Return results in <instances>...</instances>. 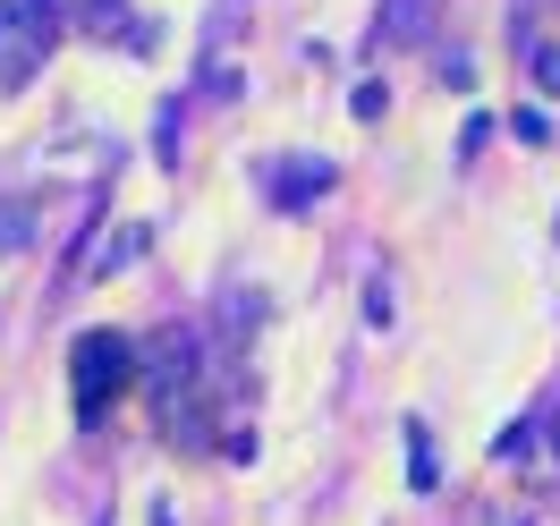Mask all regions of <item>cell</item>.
Masks as SVG:
<instances>
[{
	"label": "cell",
	"instance_id": "6da1fadb",
	"mask_svg": "<svg viewBox=\"0 0 560 526\" xmlns=\"http://www.w3.org/2000/svg\"><path fill=\"white\" fill-rule=\"evenodd\" d=\"M60 26H69V0H0V94H18L60 51Z\"/></svg>",
	"mask_w": 560,
	"mask_h": 526
},
{
	"label": "cell",
	"instance_id": "7a4b0ae2",
	"mask_svg": "<svg viewBox=\"0 0 560 526\" xmlns=\"http://www.w3.org/2000/svg\"><path fill=\"white\" fill-rule=\"evenodd\" d=\"M144 390H153V408H162V433L187 442V433H196V408H187V399H196V331H187V323H171V331L144 349Z\"/></svg>",
	"mask_w": 560,
	"mask_h": 526
},
{
	"label": "cell",
	"instance_id": "3957f363",
	"mask_svg": "<svg viewBox=\"0 0 560 526\" xmlns=\"http://www.w3.org/2000/svg\"><path fill=\"white\" fill-rule=\"evenodd\" d=\"M69 374H77V417H103L110 399H119V383L137 374V349L119 331H85L69 349Z\"/></svg>",
	"mask_w": 560,
	"mask_h": 526
},
{
	"label": "cell",
	"instance_id": "277c9868",
	"mask_svg": "<svg viewBox=\"0 0 560 526\" xmlns=\"http://www.w3.org/2000/svg\"><path fill=\"white\" fill-rule=\"evenodd\" d=\"M331 187H340V171H331L323 153H280L272 171H264V196H272L280 212H306L315 196H331Z\"/></svg>",
	"mask_w": 560,
	"mask_h": 526
},
{
	"label": "cell",
	"instance_id": "5b68a950",
	"mask_svg": "<svg viewBox=\"0 0 560 526\" xmlns=\"http://www.w3.org/2000/svg\"><path fill=\"white\" fill-rule=\"evenodd\" d=\"M69 26H77V35H94V43H137L144 35L128 0H69ZM137 51H144V43H137Z\"/></svg>",
	"mask_w": 560,
	"mask_h": 526
},
{
	"label": "cell",
	"instance_id": "8992f818",
	"mask_svg": "<svg viewBox=\"0 0 560 526\" xmlns=\"http://www.w3.org/2000/svg\"><path fill=\"white\" fill-rule=\"evenodd\" d=\"M144 238H153L144 221H119V230H103V246L85 255V281H110L119 264H137V255H144Z\"/></svg>",
	"mask_w": 560,
	"mask_h": 526
},
{
	"label": "cell",
	"instance_id": "52a82bcc",
	"mask_svg": "<svg viewBox=\"0 0 560 526\" xmlns=\"http://www.w3.org/2000/svg\"><path fill=\"white\" fill-rule=\"evenodd\" d=\"M26 238H35V204H26V196H0V264H9Z\"/></svg>",
	"mask_w": 560,
	"mask_h": 526
},
{
	"label": "cell",
	"instance_id": "ba28073f",
	"mask_svg": "<svg viewBox=\"0 0 560 526\" xmlns=\"http://www.w3.org/2000/svg\"><path fill=\"white\" fill-rule=\"evenodd\" d=\"M424 17H433V0H390L383 35H399V43H417V35H424Z\"/></svg>",
	"mask_w": 560,
	"mask_h": 526
},
{
	"label": "cell",
	"instance_id": "9c48e42d",
	"mask_svg": "<svg viewBox=\"0 0 560 526\" xmlns=\"http://www.w3.org/2000/svg\"><path fill=\"white\" fill-rule=\"evenodd\" d=\"M510 137H526V144H552V137H560V110H535V103H526L518 119H510Z\"/></svg>",
	"mask_w": 560,
	"mask_h": 526
},
{
	"label": "cell",
	"instance_id": "30bf717a",
	"mask_svg": "<svg viewBox=\"0 0 560 526\" xmlns=\"http://www.w3.org/2000/svg\"><path fill=\"white\" fill-rule=\"evenodd\" d=\"M526 77H544V94L560 103V51L552 43H526Z\"/></svg>",
	"mask_w": 560,
	"mask_h": 526
},
{
	"label": "cell",
	"instance_id": "8fae6325",
	"mask_svg": "<svg viewBox=\"0 0 560 526\" xmlns=\"http://www.w3.org/2000/svg\"><path fill=\"white\" fill-rule=\"evenodd\" d=\"M365 315H374V323H390V281H383V272L365 281Z\"/></svg>",
	"mask_w": 560,
	"mask_h": 526
}]
</instances>
